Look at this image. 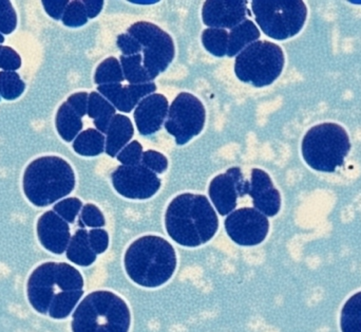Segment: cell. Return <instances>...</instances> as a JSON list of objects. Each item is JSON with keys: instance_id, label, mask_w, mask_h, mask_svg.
Returning a JSON list of instances; mask_svg holds the SVG:
<instances>
[{"instance_id": "6da1fadb", "label": "cell", "mask_w": 361, "mask_h": 332, "mask_svg": "<svg viewBox=\"0 0 361 332\" xmlns=\"http://www.w3.org/2000/svg\"><path fill=\"white\" fill-rule=\"evenodd\" d=\"M165 225L169 235L183 247L195 248L214 238L219 219L209 200L203 195L182 194L167 208Z\"/></svg>"}, {"instance_id": "7a4b0ae2", "label": "cell", "mask_w": 361, "mask_h": 332, "mask_svg": "<svg viewBox=\"0 0 361 332\" xmlns=\"http://www.w3.org/2000/svg\"><path fill=\"white\" fill-rule=\"evenodd\" d=\"M127 275L146 288L166 284L177 268V255L171 242L159 236H143L127 249L124 259Z\"/></svg>"}, {"instance_id": "3957f363", "label": "cell", "mask_w": 361, "mask_h": 332, "mask_svg": "<svg viewBox=\"0 0 361 332\" xmlns=\"http://www.w3.org/2000/svg\"><path fill=\"white\" fill-rule=\"evenodd\" d=\"M75 186L71 165L56 156H44L32 161L23 174L25 197L34 206L44 208L69 195Z\"/></svg>"}, {"instance_id": "277c9868", "label": "cell", "mask_w": 361, "mask_h": 332, "mask_svg": "<svg viewBox=\"0 0 361 332\" xmlns=\"http://www.w3.org/2000/svg\"><path fill=\"white\" fill-rule=\"evenodd\" d=\"M131 314L122 297L110 291L87 295L72 316V332H128Z\"/></svg>"}, {"instance_id": "5b68a950", "label": "cell", "mask_w": 361, "mask_h": 332, "mask_svg": "<svg viewBox=\"0 0 361 332\" xmlns=\"http://www.w3.org/2000/svg\"><path fill=\"white\" fill-rule=\"evenodd\" d=\"M350 150L349 135L336 123L315 125L305 134L301 144L305 163L317 172H336L345 165Z\"/></svg>"}, {"instance_id": "8992f818", "label": "cell", "mask_w": 361, "mask_h": 332, "mask_svg": "<svg viewBox=\"0 0 361 332\" xmlns=\"http://www.w3.org/2000/svg\"><path fill=\"white\" fill-rule=\"evenodd\" d=\"M84 290V278L78 270L66 263H44L38 266L27 285V300L32 307L48 314L53 299L63 291Z\"/></svg>"}, {"instance_id": "52a82bcc", "label": "cell", "mask_w": 361, "mask_h": 332, "mask_svg": "<svg viewBox=\"0 0 361 332\" xmlns=\"http://www.w3.org/2000/svg\"><path fill=\"white\" fill-rule=\"evenodd\" d=\"M284 67L281 47L265 40H257L237 55L235 73L241 82L252 86L265 87L273 84Z\"/></svg>"}, {"instance_id": "ba28073f", "label": "cell", "mask_w": 361, "mask_h": 332, "mask_svg": "<svg viewBox=\"0 0 361 332\" xmlns=\"http://www.w3.org/2000/svg\"><path fill=\"white\" fill-rule=\"evenodd\" d=\"M252 10L265 35L277 40L296 36L307 16V6L301 0H255Z\"/></svg>"}, {"instance_id": "9c48e42d", "label": "cell", "mask_w": 361, "mask_h": 332, "mask_svg": "<svg viewBox=\"0 0 361 332\" xmlns=\"http://www.w3.org/2000/svg\"><path fill=\"white\" fill-rule=\"evenodd\" d=\"M128 34L144 47L143 66L152 80L164 72L175 57L173 38L164 30L148 21L133 23Z\"/></svg>"}, {"instance_id": "30bf717a", "label": "cell", "mask_w": 361, "mask_h": 332, "mask_svg": "<svg viewBox=\"0 0 361 332\" xmlns=\"http://www.w3.org/2000/svg\"><path fill=\"white\" fill-rule=\"evenodd\" d=\"M205 119L202 102L190 93H182L173 100L164 126L178 146H184L203 131Z\"/></svg>"}, {"instance_id": "8fae6325", "label": "cell", "mask_w": 361, "mask_h": 332, "mask_svg": "<svg viewBox=\"0 0 361 332\" xmlns=\"http://www.w3.org/2000/svg\"><path fill=\"white\" fill-rule=\"evenodd\" d=\"M225 230L235 244L244 247L257 246L269 234V219L255 208L233 211L225 220Z\"/></svg>"}, {"instance_id": "7c38bea8", "label": "cell", "mask_w": 361, "mask_h": 332, "mask_svg": "<svg viewBox=\"0 0 361 332\" xmlns=\"http://www.w3.org/2000/svg\"><path fill=\"white\" fill-rule=\"evenodd\" d=\"M111 180L116 191L128 199H148L161 187L156 172L141 165L118 166L112 172Z\"/></svg>"}, {"instance_id": "4fadbf2b", "label": "cell", "mask_w": 361, "mask_h": 332, "mask_svg": "<svg viewBox=\"0 0 361 332\" xmlns=\"http://www.w3.org/2000/svg\"><path fill=\"white\" fill-rule=\"evenodd\" d=\"M250 193V183L243 178L239 167H231L224 174H218L210 182V199L222 216L235 211L239 196Z\"/></svg>"}, {"instance_id": "5bb4252c", "label": "cell", "mask_w": 361, "mask_h": 332, "mask_svg": "<svg viewBox=\"0 0 361 332\" xmlns=\"http://www.w3.org/2000/svg\"><path fill=\"white\" fill-rule=\"evenodd\" d=\"M247 1L244 0H209L202 10V19L214 29H233L245 20Z\"/></svg>"}, {"instance_id": "9a60e30c", "label": "cell", "mask_w": 361, "mask_h": 332, "mask_svg": "<svg viewBox=\"0 0 361 332\" xmlns=\"http://www.w3.org/2000/svg\"><path fill=\"white\" fill-rule=\"evenodd\" d=\"M37 236L46 250L54 254H63L71 240L69 223L54 211H48L38 219Z\"/></svg>"}, {"instance_id": "2e32d148", "label": "cell", "mask_w": 361, "mask_h": 332, "mask_svg": "<svg viewBox=\"0 0 361 332\" xmlns=\"http://www.w3.org/2000/svg\"><path fill=\"white\" fill-rule=\"evenodd\" d=\"M255 208L267 217H274L281 208V196L264 170L254 168L250 177V193Z\"/></svg>"}, {"instance_id": "e0dca14e", "label": "cell", "mask_w": 361, "mask_h": 332, "mask_svg": "<svg viewBox=\"0 0 361 332\" xmlns=\"http://www.w3.org/2000/svg\"><path fill=\"white\" fill-rule=\"evenodd\" d=\"M169 100L160 93L144 97L135 108V121L142 136H150L160 131L169 114Z\"/></svg>"}, {"instance_id": "ac0fdd59", "label": "cell", "mask_w": 361, "mask_h": 332, "mask_svg": "<svg viewBox=\"0 0 361 332\" xmlns=\"http://www.w3.org/2000/svg\"><path fill=\"white\" fill-rule=\"evenodd\" d=\"M157 86L154 83L140 85L118 84L103 85L97 87V91L107 99L116 109L122 112H130L139 105L141 100L156 93Z\"/></svg>"}, {"instance_id": "d6986e66", "label": "cell", "mask_w": 361, "mask_h": 332, "mask_svg": "<svg viewBox=\"0 0 361 332\" xmlns=\"http://www.w3.org/2000/svg\"><path fill=\"white\" fill-rule=\"evenodd\" d=\"M133 134H135V129L130 119L123 114H116L107 131L105 152L107 153L108 156L112 158L118 156L123 148H125L130 141Z\"/></svg>"}, {"instance_id": "ffe728a7", "label": "cell", "mask_w": 361, "mask_h": 332, "mask_svg": "<svg viewBox=\"0 0 361 332\" xmlns=\"http://www.w3.org/2000/svg\"><path fill=\"white\" fill-rule=\"evenodd\" d=\"M68 259L80 267H88L97 261V254L89 242L88 231L80 229L70 240L66 251Z\"/></svg>"}, {"instance_id": "44dd1931", "label": "cell", "mask_w": 361, "mask_h": 332, "mask_svg": "<svg viewBox=\"0 0 361 332\" xmlns=\"http://www.w3.org/2000/svg\"><path fill=\"white\" fill-rule=\"evenodd\" d=\"M87 114L89 118L94 121L99 133L107 134L110 123L116 116V108L101 93L93 91L89 95Z\"/></svg>"}, {"instance_id": "7402d4cb", "label": "cell", "mask_w": 361, "mask_h": 332, "mask_svg": "<svg viewBox=\"0 0 361 332\" xmlns=\"http://www.w3.org/2000/svg\"><path fill=\"white\" fill-rule=\"evenodd\" d=\"M260 38V31L252 20H244L237 27L231 29L228 37V49L227 55L235 57L244 50L246 47Z\"/></svg>"}, {"instance_id": "603a6c76", "label": "cell", "mask_w": 361, "mask_h": 332, "mask_svg": "<svg viewBox=\"0 0 361 332\" xmlns=\"http://www.w3.org/2000/svg\"><path fill=\"white\" fill-rule=\"evenodd\" d=\"M55 126L61 139L71 142L80 135L82 129V118L66 102L57 110Z\"/></svg>"}, {"instance_id": "cb8c5ba5", "label": "cell", "mask_w": 361, "mask_h": 332, "mask_svg": "<svg viewBox=\"0 0 361 332\" xmlns=\"http://www.w3.org/2000/svg\"><path fill=\"white\" fill-rule=\"evenodd\" d=\"M105 137L97 129H89L80 133L73 142V150L80 156L94 157L105 150Z\"/></svg>"}, {"instance_id": "d4e9b609", "label": "cell", "mask_w": 361, "mask_h": 332, "mask_svg": "<svg viewBox=\"0 0 361 332\" xmlns=\"http://www.w3.org/2000/svg\"><path fill=\"white\" fill-rule=\"evenodd\" d=\"M84 295V290L63 291L53 299L49 308L48 316L55 320H63L73 312L80 300Z\"/></svg>"}, {"instance_id": "484cf974", "label": "cell", "mask_w": 361, "mask_h": 332, "mask_svg": "<svg viewBox=\"0 0 361 332\" xmlns=\"http://www.w3.org/2000/svg\"><path fill=\"white\" fill-rule=\"evenodd\" d=\"M341 332H361V291L352 295L341 309Z\"/></svg>"}, {"instance_id": "4316f807", "label": "cell", "mask_w": 361, "mask_h": 332, "mask_svg": "<svg viewBox=\"0 0 361 332\" xmlns=\"http://www.w3.org/2000/svg\"><path fill=\"white\" fill-rule=\"evenodd\" d=\"M143 57L141 54L131 55V57H121V66L125 80L130 85L147 84L152 83L148 72L143 66Z\"/></svg>"}, {"instance_id": "83f0119b", "label": "cell", "mask_w": 361, "mask_h": 332, "mask_svg": "<svg viewBox=\"0 0 361 332\" xmlns=\"http://www.w3.org/2000/svg\"><path fill=\"white\" fill-rule=\"evenodd\" d=\"M125 80L122 66L116 57H108L102 61L95 71L94 82L99 86L118 84Z\"/></svg>"}, {"instance_id": "f1b7e54d", "label": "cell", "mask_w": 361, "mask_h": 332, "mask_svg": "<svg viewBox=\"0 0 361 332\" xmlns=\"http://www.w3.org/2000/svg\"><path fill=\"white\" fill-rule=\"evenodd\" d=\"M229 33L224 29L209 28L203 31L202 42L204 48L214 57H223L227 54Z\"/></svg>"}, {"instance_id": "f546056e", "label": "cell", "mask_w": 361, "mask_h": 332, "mask_svg": "<svg viewBox=\"0 0 361 332\" xmlns=\"http://www.w3.org/2000/svg\"><path fill=\"white\" fill-rule=\"evenodd\" d=\"M25 84L18 73L13 71H0V97L12 101L23 95Z\"/></svg>"}, {"instance_id": "4dcf8cb0", "label": "cell", "mask_w": 361, "mask_h": 332, "mask_svg": "<svg viewBox=\"0 0 361 332\" xmlns=\"http://www.w3.org/2000/svg\"><path fill=\"white\" fill-rule=\"evenodd\" d=\"M63 25L70 28H78L86 25L88 21L86 8L84 4L80 0H73L70 1L63 13Z\"/></svg>"}, {"instance_id": "1f68e13d", "label": "cell", "mask_w": 361, "mask_h": 332, "mask_svg": "<svg viewBox=\"0 0 361 332\" xmlns=\"http://www.w3.org/2000/svg\"><path fill=\"white\" fill-rule=\"evenodd\" d=\"M82 208V201L78 198L74 197L61 200L53 206V211L68 223H73L75 221V218Z\"/></svg>"}, {"instance_id": "d6a6232c", "label": "cell", "mask_w": 361, "mask_h": 332, "mask_svg": "<svg viewBox=\"0 0 361 332\" xmlns=\"http://www.w3.org/2000/svg\"><path fill=\"white\" fill-rule=\"evenodd\" d=\"M17 27V14L13 8L12 2L0 0V33H13Z\"/></svg>"}, {"instance_id": "836d02e7", "label": "cell", "mask_w": 361, "mask_h": 332, "mask_svg": "<svg viewBox=\"0 0 361 332\" xmlns=\"http://www.w3.org/2000/svg\"><path fill=\"white\" fill-rule=\"evenodd\" d=\"M116 157L122 165H139L143 158V146L140 144V142H130Z\"/></svg>"}, {"instance_id": "e575fe53", "label": "cell", "mask_w": 361, "mask_h": 332, "mask_svg": "<svg viewBox=\"0 0 361 332\" xmlns=\"http://www.w3.org/2000/svg\"><path fill=\"white\" fill-rule=\"evenodd\" d=\"M80 221L86 227H102L106 225L105 217L97 206L94 204H86L82 208L80 213Z\"/></svg>"}, {"instance_id": "d590c367", "label": "cell", "mask_w": 361, "mask_h": 332, "mask_svg": "<svg viewBox=\"0 0 361 332\" xmlns=\"http://www.w3.org/2000/svg\"><path fill=\"white\" fill-rule=\"evenodd\" d=\"M142 162L148 170L156 172V174H162V172L167 170V166H169V161H167L166 157L161 154V153L152 150L143 153Z\"/></svg>"}, {"instance_id": "8d00e7d4", "label": "cell", "mask_w": 361, "mask_h": 332, "mask_svg": "<svg viewBox=\"0 0 361 332\" xmlns=\"http://www.w3.org/2000/svg\"><path fill=\"white\" fill-rule=\"evenodd\" d=\"M21 66V59L18 53L8 46H2L0 52V69L4 71L15 72Z\"/></svg>"}, {"instance_id": "74e56055", "label": "cell", "mask_w": 361, "mask_h": 332, "mask_svg": "<svg viewBox=\"0 0 361 332\" xmlns=\"http://www.w3.org/2000/svg\"><path fill=\"white\" fill-rule=\"evenodd\" d=\"M89 242L95 254H103L109 246V236L103 229H92L88 232Z\"/></svg>"}, {"instance_id": "f35d334b", "label": "cell", "mask_w": 361, "mask_h": 332, "mask_svg": "<svg viewBox=\"0 0 361 332\" xmlns=\"http://www.w3.org/2000/svg\"><path fill=\"white\" fill-rule=\"evenodd\" d=\"M116 45H118L120 50L122 51L124 57L140 54L142 50L141 44L128 33L118 35V40H116Z\"/></svg>"}, {"instance_id": "ab89813d", "label": "cell", "mask_w": 361, "mask_h": 332, "mask_svg": "<svg viewBox=\"0 0 361 332\" xmlns=\"http://www.w3.org/2000/svg\"><path fill=\"white\" fill-rule=\"evenodd\" d=\"M69 2V0H42V4L47 14L53 19L59 20L63 18V13Z\"/></svg>"}, {"instance_id": "60d3db41", "label": "cell", "mask_w": 361, "mask_h": 332, "mask_svg": "<svg viewBox=\"0 0 361 332\" xmlns=\"http://www.w3.org/2000/svg\"><path fill=\"white\" fill-rule=\"evenodd\" d=\"M89 95L87 93H78L68 97L67 103L73 108L74 112L82 118L86 116L88 109Z\"/></svg>"}, {"instance_id": "b9f144b4", "label": "cell", "mask_w": 361, "mask_h": 332, "mask_svg": "<svg viewBox=\"0 0 361 332\" xmlns=\"http://www.w3.org/2000/svg\"><path fill=\"white\" fill-rule=\"evenodd\" d=\"M85 8H86L88 18H95L101 13L104 6L103 0H84Z\"/></svg>"}, {"instance_id": "7bdbcfd3", "label": "cell", "mask_w": 361, "mask_h": 332, "mask_svg": "<svg viewBox=\"0 0 361 332\" xmlns=\"http://www.w3.org/2000/svg\"><path fill=\"white\" fill-rule=\"evenodd\" d=\"M4 42V36L2 35L1 33H0V45H1L2 42Z\"/></svg>"}, {"instance_id": "ee69618b", "label": "cell", "mask_w": 361, "mask_h": 332, "mask_svg": "<svg viewBox=\"0 0 361 332\" xmlns=\"http://www.w3.org/2000/svg\"><path fill=\"white\" fill-rule=\"evenodd\" d=\"M353 2V4H361V1H352Z\"/></svg>"}, {"instance_id": "f6af8a7d", "label": "cell", "mask_w": 361, "mask_h": 332, "mask_svg": "<svg viewBox=\"0 0 361 332\" xmlns=\"http://www.w3.org/2000/svg\"><path fill=\"white\" fill-rule=\"evenodd\" d=\"M2 46L0 45V52H1Z\"/></svg>"}]
</instances>
